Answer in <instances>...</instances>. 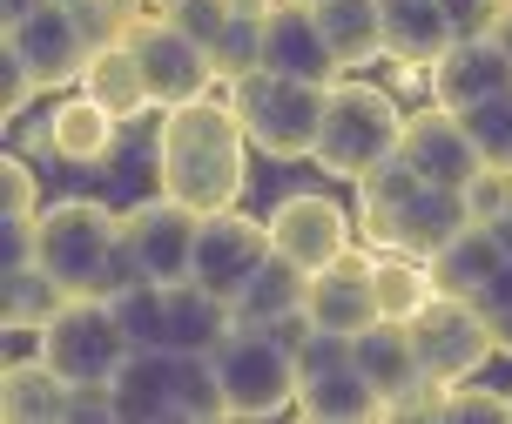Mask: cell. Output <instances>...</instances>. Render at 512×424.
Here are the masks:
<instances>
[{
	"label": "cell",
	"instance_id": "23",
	"mask_svg": "<svg viewBox=\"0 0 512 424\" xmlns=\"http://www.w3.org/2000/svg\"><path fill=\"white\" fill-rule=\"evenodd\" d=\"M297 411L317 424H371V418H391L378 398V384L358 371V364H337L324 377H304L297 384Z\"/></svg>",
	"mask_w": 512,
	"mask_h": 424
},
{
	"label": "cell",
	"instance_id": "3",
	"mask_svg": "<svg viewBox=\"0 0 512 424\" xmlns=\"http://www.w3.org/2000/svg\"><path fill=\"white\" fill-rule=\"evenodd\" d=\"M41 263L75 297H122L128 283H142V263L122 236V216L95 196H61L41 209Z\"/></svg>",
	"mask_w": 512,
	"mask_h": 424
},
{
	"label": "cell",
	"instance_id": "18",
	"mask_svg": "<svg viewBox=\"0 0 512 424\" xmlns=\"http://www.w3.org/2000/svg\"><path fill=\"white\" fill-rule=\"evenodd\" d=\"M162 418H182L176 350L169 344H135L128 364L115 371V424H162Z\"/></svg>",
	"mask_w": 512,
	"mask_h": 424
},
{
	"label": "cell",
	"instance_id": "5",
	"mask_svg": "<svg viewBox=\"0 0 512 424\" xmlns=\"http://www.w3.org/2000/svg\"><path fill=\"white\" fill-rule=\"evenodd\" d=\"M324 101H331L324 81H297L277 68H250L243 81H230L236 122L250 135V149L270 162H310L317 128H324Z\"/></svg>",
	"mask_w": 512,
	"mask_h": 424
},
{
	"label": "cell",
	"instance_id": "46",
	"mask_svg": "<svg viewBox=\"0 0 512 424\" xmlns=\"http://www.w3.org/2000/svg\"><path fill=\"white\" fill-rule=\"evenodd\" d=\"M149 7H169V0H149Z\"/></svg>",
	"mask_w": 512,
	"mask_h": 424
},
{
	"label": "cell",
	"instance_id": "19",
	"mask_svg": "<svg viewBox=\"0 0 512 424\" xmlns=\"http://www.w3.org/2000/svg\"><path fill=\"white\" fill-rule=\"evenodd\" d=\"M378 7H384V61H398L411 75H425L459 41L445 21V0H378Z\"/></svg>",
	"mask_w": 512,
	"mask_h": 424
},
{
	"label": "cell",
	"instance_id": "27",
	"mask_svg": "<svg viewBox=\"0 0 512 424\" xmlns=\"http://www.w3.org/2000/svg\"><path fill=\"white\" fill-rule=\"evenodd\" d=\"M236 330V303L203 290L196 276L169 283V350H216Z\"/></svg>",
	"mask_w": 512,
	"mask_h": 424
},
{
	"label": "cell",
	"instance_id": "4",
	"mask_svg": "<svg viewBox=\"0 0 512 424\" xmlns=\"http://www.w3.org/2000/svg\"><path fill=\"white\" fill-rule=\"evenodd\" d=\"M398 142H405V108H398V95L378 88V81L344 75L331 88V101H324V128H317L310 162L324 175H337V182H364L371 169H384L398 155Z\"/></svg>",
	"mask_w": 512,
	"mask_h": 424
},
{
	"label": "cell",
	"instance_id": "10",
	"mask_svg": "<svg viewBox=\"0 0 512 424\" xmlns=\"http://www.w3.org/2000/svg\"><path fill=\"white\" fill-rule=\"evenodd\" d=\"M196 229H203V209L176 202L169 189L122 209V236L149 283H189V270H196Z\"/></svg>",
	"mask_w": 512,
	"mask_h": 424
},
{
	"label": "cell",
	"instance_id": "32",
	"mask_svg": "<svg viewBox=\"0 0 512 424\" xmlns=\"http://www.w3.org/2000/svg\"><path fill=\"white\" fill-rule=\"evenodd\" d=\"M115 303V317H122V330L135 337V344H169V283H128L122 297H108Z\"/></svg>",
	"mask_w": 512,
	"mask_h": 424
},
{
	"label": "cell",
	"instance_id": "11",
	"mask_svg": "<svg viewBox=\"0 0 512 424\" xmlns=\"http://www.w3.org/2000/svg\"><path fill=\"white\" fill-rule=\"evenodd\" d=\"M263 223H270V250L290 256L297 270H324V263H337L344 250H358V243H351V236H358V216L337 196H317V189L283 196Z\"/></svg>",
	"mask_w": 512,
	"mask_h": 424
},
{
	"label": "cell",
	"instance_id": "39",
	"mask_svg": "<svg viewBox=\"0 0 512 424\" xmlns=\"http://www.w3.org/2000/svg\"><path fill=\"white\" fill-rule=\"evenodd\" d=\"M0 216H41V182L21 155L0 162Z\"/></svg>",
	"mask_w": 512,
	"mask_h": 424
},
{
	"label": "cell",
	"instance_id": "7",
	"mask_svg": "<svg viewBox=\"0 0 512 424\" xmlns=\"http://www.w3.org/2000/svg\"><path fill=\"white\" fill-rule=\"evenodd\" d=\"M216 371H223V391H230V418H277L297 404V357L270 337V330L236 324L223 344L209 350Z\"/></svg>",
	"mask_w": 512,
	"mask_h": 424
},
{
	"label": "cell",
	"instance_id": "6",
	"mask_svg": "<svg viewBox=\"0 0 512 424\" xmlns=\"http://www.w3.org/2000/svg\"><path fill=\"white\" fill-rule=\"evenodd\" d=\"M34 350L48 357L68 384H115V371L128 364L135 337L122 330L108 297H68V310L54 324L34 330Z\"/></svg>",
	"mask_w": 512,
	"mask_h": 424
},
{
	"label": "cell",
	"instance_id": "16",
	"mask_svg": "<svg viewBox=\"0 0 512 424\" xmlns=\"http://www.w3.org/2000/svg\"><path fill=\"white\" fill-rule=\"evenodd\" d=\"M425 81H432L438 108L472 115L479 101H492V95H506V88H512V54L499 48L492 34H472V41H452V48L438 54L432 68H425Z\"/></svg>",
	"mask_w": 512,
	"mask_h": 424
},
{
	"label": "cell",
	"instance_id": "40",
	"mask_svg": "<svg viewBox=\"0 0 512 424\" xmlns=\"http://www.w3.org/2000/svg\"><path fill=\"white\" fill-rule=\"evenodd\" d=\"M41 256V216H0V270H21Z\"/></svg>",
	"mask_w": 512,
	"mask_h": 424
},
{
	"label": "cell",
	"instance_id": "29",
	"mask_svg": "<svg viewBox=\"0 0 512 424\" xmlns=\"http://www.w3.org/2000/svg\"><path fill=\"white\" fill-rule=\"evenodd\" d=\"M317 27L331 34L344 75L384 61V7L378 0H317Z\"/></svg>",
	"mask_w": 512,
	"mask_h": 424
},
{
	"label": "cell",
	"instance_id": "30",
	"mask_svg": "<svg viewBox=\"0 0 512 424\" xmlns=\"http://www.w3.org/2000/svg\"><path fill=\"white\" fill-rule=\"evenodd\" d=\"M371 290H378V317L411 324L432 303V270L405 250H371Z\"/></svg>",
	"mask_w": 512,
	"mask_h": 424
},
{
	"label": "cell",
	"instance_id": "15",
	"mask_svg": "<svg viewBox=\"0 0 512 424\" xmlns=\"http://www.w3.org/2000/svg\"><path fill=\"white\" fill-rule=\"evenodd\" d=\"M263 68L297 75V81H324V88L344 81V61H337L331 34L317 27V7H304V0H277L263 14Z\"/></svg>",
	"mask_w": 512,
	"mask_h": 424
},
{
	"label": "cell",
	"instance_id": "1",
	"mask_svg": "<svg viewBox=\"0 0 512 424\" xmlns=\"http://www.w3.org/2000/svg\"><path fill=\"white\" fill-rule=\"evenodd\" d=\"M155 182L169 189L189 209H236L243 182H250V135L236 122L230 95L216 101H182V108H162V128H155Z\"/></svg>",
	"mask_w": 512,
	"mask_h": 424
},
{
	"label": "cell",
	"instance_id": "2",
	"mask_svg": "<svg viewBox=\"0 0 512 424\" xmlns=\"http://www.w3.org/2000/svg\"><path fill=\"white\" fill-rule=\"evenodd\" d=\"M465 223H472L465 189H438L418 169H405L398 155L358 182V229L371 250H405L418 263H432Z\"/></svg>",
	"mask_w": 512,
	"mask_h": 424
},
{
	"label": "cell",
	"instance_id": "37",
	"mask_svg": "<svg viewBox=\"0 0 512 424\" xmlns=\"http://www.w3.org/2000/svg\"><path fill=\"white\" fill-rule=\"evenodd\" d=\"M34 95H41V75L21 61V48H7V41H0V115H7V122H21Z\"/></svg>",
	"mask_w": 512,
	"mask_h": 424
},
{
	"label": "cell",
	"instance_id": "47",
	"mask_svg": "<svg viewBox=\"0 0 512 424\" xmlns=\"http://www.w3.org/2000/svg\"><path fill=\"white\" fill-rule=\"evenodd\" d=\"M304 7H317V0H304Z\"/></svg>",
	"mask_w": 512,
	"mask_h": 424
},
{
	"label": "cell",
	"instance_id": "13",
	"mask_svg": "<svg viewBox=\"0 0 512 424\" xmlns=\"http://www.w3.org/2000/svg\"><path fill=\"white\" fill-rule=\"evenodd\" d=\"M270 256V223H256V216H243V209H209L203 229H196V283L203 290H216V297H230L256 276V263Z\"/></svg>",
	"mask_w": 512,
	"mask_h": 424
},
{
	"label": "cell",
	"instance_id": "26",
	"mask_svg": "<svg viewBox=\"0 0 512 424\" xmlns=\"http://www.w3.org/2000/svg\"><path fill=\"white\" fill-rule=\"evenodd\" d=\"M81 95H95L108 115H115V122H135V115H149V108H155L149 75H142V61H135V48H128V41H108V48H95L88 75H81Z\"/></svg>",
	"mask_w": 512,
	"mask_h": 424
},
{
	"label": "cell",
	"instance_id": "35",
	"mask_svg": "<svg viewBox=\"0 0 512 424\" xmlns=\"http://www.w3.org/2000/svg\"><path fill=\"white\" fill-rule=\"evenodd\" d=\"M465 209H472V223H506L512 216V169H499V162H486V169L465 182Z\"/></svg>",
	"mask_w": 512,
	"mask_h": 424
},
{
	"label": "cell",
	"instance_id": "22",
	"mask_svg": "<svg viewBox=\"0 0 512 424\" xmlns=\"http://www.w3.org/2000/svg\"><path fill=\"white\" fill-rule=\"evenodd\" d=\"M358 371L378 384L384 411L405 398V391H418L425 384V364H418V344H411V324H391V317H378V324L358 330Z\"/></svg>",
	"mask_w": 512,
	"mask_h": 424
},
{
	"label": "cell",
	"instance_id": "25",
	"mask_svg": "<svg viewBox=\"0 0 512 424\" xmlns=\"http://www.w3.org/2000/svg\"><path fill=\"white\" fill-rule=\"evenodd\" d=\"M304 297H310V270H297L290 256L270 250L263 263H256V276L236 290V324L270 330V324H283V317H297Z\"/></svg>",
	"mask_w": 512,
	"mask_h": 424
},
{
	"label": "cell",
	"instance_id": "20",
	"mask_svg": "<svg viewBox=\"0 0 512 424\" xmlns=\"http://www.w3.org/2000/svg\"><path fill=\"white\" fill-rule=\"evenodd\" d=\"M115 128H122V122H115L95 95H68V101H54L41 142H48V155H61V162L95 169V162H108V155H115Z\"/></svg>",
	"mask_w": 512,
	"mask_h": 424
},
{
	"label": "cell",
	"instance_id": "14",
	"mask_svg": "<svg viewBox=\"0 0 512 424\" xmlns=\"http://www.w3.org/2000/svg\"><path fill=\"white\" fill-rule=\"evenodd\" d=\"M398 162H405V169H418L425 182H438V189H465L472 175L486 169V155H479V142H472L465 115L438 108V101H432V108H418V115H405Z\"/></svg>",
	"mask_w": 512,
	"mask_h": 424
},
{
	"label": "cell",
	"instance_id": "43",
	"mask_svg": "<svg viewBox=\"0 0 512 424\" xmlns=\"http://www.w3.org/2000/svg\"><path fill=\"white\" fill-rule=\"evenodd\" d=\"M0 7H7V21H27V14H34V7H48V0H0Z\"/></svg>",
	"mask_w": 512,
	"mask_h": 424
},
{
	"label": "cell",
	"instance_id": "45",
	"mask_svg": "<svg viewBox=\"0 0 512 424\" xmlns=\"http://www.w3.org/2000/svg\"><path fill=\"white\" fill-rule=\"evenodd\" d=\"M236 14H270V7H277V0H230Z\"/></svg>",
	"mask_w": 512,
	"mask_h": 424
},
{
	"label": "cell",
	"instance_id": "34",
	"mask_svg": "<svg viewBox=\"0 0 512 424\" xmlns=\"http://www.w3.org/2000/svg\"><path fill=\"white\" fill-rule=\"evenodd\" d=\"M465 128H472V142H479L486 162L512 169V88H506V95H492V101H479V108L465 115Z\"/></svg>",
	"mask_w": 512,
	"mask_h": 424
},
{
	"label": "cell",
	"instance_id": "21",
	"mask_svg": "<svg viewBox=\"0 0 512 424\" xmlns=\"http://www.w3.org/2000/svg\"><path fill=\"white\" fill-rule=\"evenodd\" d=\"M506 263H512V256H506V243H499V229L465 223L459 236L425 263V270H432V290H445V297H479Z\"/></svg>",
	"mask_w": 512,
	"mask_h": 424
},
{
	"label": "cell",
	"instance_id": "9",
	"mask_svg": "<svg viewBox=\"0 0 512 424\" xmlns=\"http://www.w3.org/2000/svg\"><path fill=\"white\" fill-rule=\"evenodd\" d=\"M128 48L142 61V75H149V95L155 108H182V101H203L216 88V68H209V48L196 34H182L162 7H149L135 34H128Z\"/></svg>",
	"mask_w": 512,
	"mask_h": 424
},
{
	"label": "cell",
	"instance_id": "48",
	"mask_svg": "<svg viewBox=\"0 0 512 424\" xmlns=\"http://www.w3.org/2000/svg\"><path fill=\"white\" fill-rule=\"evenodd\" d=\"M506 404H512V391H506Z\"/></svg>",
	"mask_w": 512,
	"mask_h": 424
},
{
	"label": "cell",
	"instance_id": "33",
	"mask_svg": "<svg viewBox=\"0 0 512 424\" xmlns=\"http://www.w3.org/2000/svg\"><path fill=\"white\" fill-rule=\"evenodd\" d=\"M209 68H216V81H223V88H230V81H243L250 68H263V14H236V21L216 34Z\"/></svg>",
	"mask_w": 512,
	"mask_h": 424
},
{
	"label": "cell",
	"instance_id": "44",
	"mask_svg": "<svg viewBox=\"0 0 512 424\" xmlns=\"http://www.w3.org/2000/svg\"><path fill=\"white\" fill-rule=\"evenodd\" d=\"M492 41H499V48H506V54H512V7H506V21L492 27Z\"/></svg>",
	"mask_w": 512,
	"mask_h": 424
},
{
	"label": "cell",
	"instance_id": "12",
	"mask_svg": "<svg viewBox=\"0 0 512 424\" xmlns=\"http://www.w3.org/2000/svg\"><path fill=\"white\" fill-rule=\"evenodd\" d=\"M7 48H21V61L41 75V88H81L88 61H95V41H88V27L68 0H48L27 21H7Z\"/></svg>",
	"mask_w": 512,
	"mask_h": 424
},
{
	"label": "cell",
	"instance_id": "42",
	"mask_svg": "<svg viewBox=\"0 0 512 424\" xmlns=\"http://www.w3.org/2000/svg\"><path fill=\"white\" fill-rule=\"evenodd\" d=\"M445 418H512V404L499 391H479V377H465L445 391Z\"/></svg>",
	"mask_w": 512,
	"mask_h": 424
},
{
	"label": "cell",
	"instance_id": "38",
	"mask_svg": "<svg viewBox=\"0 0 512 424\" xmlns=\"http://www.w3.org/2000/svg\"><path fill=\"white\" fill-rule=\"evenodd\" d=\"M472 310L486 317V330H492V344H499V357H512V263L492 276L479 297H472Z\"/></svg>",
	"mask_w": 512,
	"mask_h": 424
},
{
	"label": "cell",
	"instance_id": "36",
	"mask_svg": "<svg viewBox=\"0 0 512 424\" xmlns=\"http://www.w3.org/2000/svg\"><path fill=\"white\" fill-rule=\"evenodd\" d=\"M162 14H169V21H176L182 34H196L203 48H216V34H223V27L236 21V7H230V0H169Z\"/></svg>",
	"mask_w": 512,
	"mask_h": 424
},
{
	"label": "cell",
	"instance_id": "31",
	"mask_svg": "<svg viewBox=\"0 0 512 424\" xmlns=\"http://www.w3.org/2000/svg\"><path fill=\"white\" fill-rule=\"evenodd\" d=\"M176 404L182 418H230V391H223V371H216V357L209 350H176Z\"/></svg>",
	"mask_w": 512,
	"mask_h": 424
},
{
	"label": "cell",
	"instance_id": "41",
	"mask_svg": "<svg viewBox=\"0 0 512 424\" xmlns=\"http://www.w3.org/2000/svg\"><path fill=\"white\" fill-rule=\"evenodd\" d=\"M512 0H445V21H452V34L459 41H472V34H492V27L506 21Z\"/></svg>",
	"mask_w": 512,
	"mask_h": 424
},
{
	"label": "cell",
	"instance_id": "17",
	"mask_svg": "<svg viewBox=\"0 0 512 424\" xmlns=\"http://www.w3.org/2000/svg\"><path fill=\"white\" fill-rule=\"evenodd\" d=\"M310 324L317 330H344V337H358L364 324H378V290H371V256L364 250H344L337 263L324 270H310Z\"/></svg>",
	"mask_w": 512,
	"mask_h": 424
},
{
	"label": "cell",
	"instance_id": "24",
	"mask_svg": "<svg viewBox=\"0 0 512 424\" xmlns=\"http://www.w3.org/2000/svg\"><path fill=\"white\" fill-rule=\"evenodd\" d=\"M0 404H7V424H68L75 384L34 350V357H14V364H7V398Z\"/></svg>",
	"mask_w": 512,
	"mask_h": 424
},
{
	"label": "cell",
	"instance_id": "28",
	"mask_svg": "<svg viewBox=\"0 0 512 424\" xmlns=\"http://www.w3.org/2000/svg\"><path fill=\"white\" fill-rule=\"evenodd\" d=\"M68 283L34 256V263H21V270H0V317H7V330H41L54 324L61 310H68Z\"/></svg>",
	"mask_w": 512,
	"mask_h": 424
},
{
	"label": "cell",
	"instance_id": "8",
	"mask_svg": "<svg viewBox=\"0 0 512 424\" xmlns=\"http://www.w3.org/2000/svg\"><path fill=\"white\" fill-rule=\"evenodd\" d=\"M411 344H418V364H425L432 384H465V377H479L499 357L472 297H445V290H432V303L411 317Z\"/></svg>",
	"mask_w": 512,
	"mask_h": 424
}]
</instances>
